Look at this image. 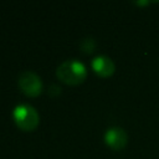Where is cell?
Segmentation results:
<instances>
[{
    "mask_svg": "<svg viewBox=\"0 0 159 159\" xmlns=\"http://www.w3.org/2000/svg\"><path fill=\"white\" fill-rule=\"evenodd\" d=\"M12 117L16 125L26 132L34 130L40 122L37 111L31 104H19L12 111Z\"/></svg>",
    "mask_w": 159,
    "mask_h": 159,
    "instance_id": "7a4b0ae2",
    "label": "cell"
},
{
    "mask_svg": "<svg viewBox=\"0 0 159 159\" xmlns=\"http://www.w3.org/2000/svg\"><path fill=\"white\" fill-rule=\"evenodd\" d=\"M80 47L84 53H91L96 47V41L92 37H86V39H83L81 41Z\"/></svg>",
    "mask_w": 159,
    "mask_h": 159,
    "instance_id": "8992f818",
    "label": "cell"
},
{
    "mask_svg": "<svg viewBox=\"0 0 159 159\" xmlns=\"http://www.w3.org/2000/svg\"><path fill=\"white\" fill-rule=\"evenodd\" d=\"M19 87L29 97H36L42 91V82L39 75L32 71H24L19 76Z\"/></svg>",
    "mask_w": 159,
    "mask_h": 159,
    "instance_id": "3957f363",
    "label": "cell"
},
{
    "mask_svg": "<svg viewBox=\"0 0 159 159\" xmlns=\"http://www.w3.org/2000/svg\"><path fill=\"white\" fill-rule=\"evenodd\" d=\"M91 65L93 71L101 77H109L114 73V70H116L114 62L108 56H104V55L94 57Z\"/></svg>",
    "mask_w": 159,
    "mask_h": 159,
    "instance_id": "5b68a950",
    "label": "cell"
},
{
    "mask_svg": "<svg viewBox=\"0 0 159 159\" xmlns=\"http://www.w3.org/2000/svg\"><path fill=\"white\" fill-rule=\"evenodd\" d=\"M104 142L113 150H122L128 143V134L120 127H111L104 133Z\"/></svg>",
    "mask_w": 159,
    "mask_h": 159,
    "instance_id": "277c9868",
    "label": "cell"
},
{
    "mask_svg": "<svg viewBox=\"0 0 159 159\" xmlns=\"http://www.w3.org/2000/svg\"><path fill=\"white\" fill-rule=\"evenodd\" d=\"M56 76L63 83L76 86L86 80L87 70L84 65L77 60H66L57 67Z\"/></svg>",
    "mask_w": 159,
    "mask_h": 159,
    "instance_id": "6da1fadb",
    "label": "cell"
},
{
    "mask_svg": "<svg viewBox=\"0 0 159 159\" xmlns=\"http://www.w3.org/2000/svg\"><path fill=\"white\" fill-rule=\"evenodd\" d=\"M48 93H50L51 96H56V94L61 93V88H60L58 86H56V84H52V86H51V89L48 91Z\"/></svg>",
    "mask_w": 159,
    "mask_h": 159,
    "instance_id": "52a82bcc",
    "label": "cell"
},
{
    "mask_svg": "<svg viewBox=\"0 0 159 159\" xmlns=\"http://www.w3.org/2000/svg\"><path fill=\"white\" fill-rule=\"evenodd\" d=\"M135 4H138V5H148L149 1H140V2H135Z\"/></svg>",
    "mask_w": 159,
    "mask_h": 159,
    "instance_id": "ba28073f",
    "label": "cell"
}]
</instances>
